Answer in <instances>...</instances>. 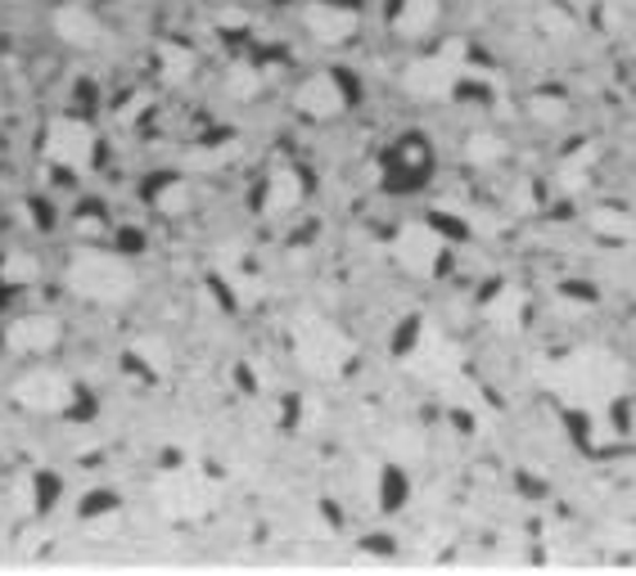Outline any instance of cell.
I'll use <instances>...</instances> for the list:
<instances>
[{
    "label": "cell",
    "mask_w": 636,
    "mask_h": 576,
    "mask_svg": "<svg viewBox=\"0 0 636 576\" xmlns=\"http://www.w3.org/2000/svg\"><path fill=\"white\" fill-rule=\"evenodd\" d=\"M303 27L316 46H348L361 27V14H357V5H344V0H308Z\"/></svg>",
    "instance_id": "cell-10"
},
{
    "label": "cell",
    "mask_w": 636,
    "mask_h": 576,
    "mask_svg": "<svg viewBox=\"0 0 636 576\" xmlns=\"http://www.w3.org/2000/svg\"><path fill=\"white\" fill-rule=\"evenodd\" d=\"M478 316L488 320L497 333H519L523 320H529V293H523L519 284H501V289H493L488 297H483Z\"/></svg>",
    "instance_id": "cell-14"
},
{
    "label": "cell",
    "mask_w": 636,
    "mask_h": 576,
    "mask_svg": "<svg viewBox=\"0 0 636 576\" xmlns=\"http://www.w3.org/2000/svg\"><path fill=\"white\" fill-rule=\"evenodd\" d=\"M542 383L565 401L569 410L578 414H591V410H614V401L623 397L627 388V365L610 352H595V348H582L565 361H551L542 369Z\"/></svg>",
    "instance_id": "cell-1"
},
{
    "label": "cell",
    "mask_w": 636,
    "mask_h": 576,
    "mask_svg": "<svg viewBox=\"0 0 636 576\" xmlns=\"http://www.w3.org/2000/svg\"><path fill=\"white\" fill-rule=\"evenodd\" d=\"M537 27H542V36H551V42H574V36H578V19L565 5H542L537 10Z\"/></svg>",
    "instance_id": "cell-24"
},
{
    "label": "cell",
    "mask_w": 636,
    "mask_h": 576,
    "mask_svg": "<svg viewBox=\"0 0 636 576\" xmlns=\"http://www.w3.org/2000/svg\"><path fill=\"white\" fill-rule=\"evenodd\" d=\"M5 352L10 356H27V361H42L50 356L59 342H63V325L46 311H36V316H19L14 325H5Z\"/></svg>",
    "instance_id": "cell-12"
},
{
    "label": "cell",
    "mask_w": 636,
    "mask_h": 576,
    "mask_svg": "<svg viewBox=\"0 0 636 576\" xmlns=\"http://www.w3.org/2000/svg\"><path fill=\"white\" fill-rule=\"evenodd\" d=\"M587 221H591V230H595L601 239H614V244L636 239V216H627L623 208H595Z\"/></svg>",
    "instance_id": "cell-20"
},
{
    "label": "cell",
    "mask_w": 636,
    "mask_h": 576,
    "mask_svg": "<svg viewBox=\"0 0 636 576\" xmlns=\"http://www.w3.org/2000/svg\"><path fill=\"white\" fill-rule=\"evenodd\" d=\"M0 86H5V77H0Z\"/></svg>",
    "instance_id": "cell-28"
},
{
    "label": "cell",
    "mask_w": 636,
    "mask_h": 576,
    "mask_svg": "<svg viewBox=\"0 0 636 576\" xmlns=\"http://www.w3.org/2000/svg\"><path fill=\"white\" fill-rule=\"evenodd\" d=\"M470 77V50L465 42H442L433 55H420L416 63H406L402 72V91L420 104H447L465 91Z\"/></svg>",
    "instance_id": "cell-4"
},
{
    "label": "cell",
    "mask_w": 636,
    "mask_h": 576,
    "mask_svg": "<svg viewBox=\"0 0 636 576\" xmlns=\"http://www.w3.org/2000/svg\"><path fill=\"white\" fill-rule=\"evenodd\" d=\"M36 280H42V261H36L32 252H5L0 257V284L5 289H32Z\"/></svg>",
    "instance_id": "cell-19"
},
{
    "label": "cell",
    "mask_w": 636,
    "mask_h": 576,
    "mask_svg": "<svg viewBox=\"0 0 636 576\" xmlns=\"http://www.w3.org/2000/svg\"><path fill=\"white\" fill-rule=\"evenodd\" d=\"M63 284L72 297H82L91 306H123L136 297L140 280H136V266L123 252H108V248H78L63 266Z\"/></svg>",
    "instance_id": "cell-2"
},
{
    "label": "cell",
    "mask_w": 636,
    "mask_h": 576,
    "mask_svg": "<svg viewBox=\"0 0 636 576\" xmlns=\"http://www.w3.org/2000/svg\"><path fill=\"white\" fill-rule=\"evenodd\" d=\"M293 108L312 122H334L348 108V86L339 82V72H312L293 86Z\"/></svg>",
    "instance_id": "cell-11"
},
{
    "label": "cell",
    "mask_w": 636,
    "mask_h": 576,
    "mask_svg": "<svg viewBox=\"0 0 636 576\" xmlns=\"http://www.w3.org/2000/svg\"><path fill=\"white\" fill-rule=\"evenodd\" d=\"M465 163L470 167H497V163H506V140L493 136V131H474L465 140Z\"/></svg>",
    "instance_id": "cell-22"
},
{
    "label": "cell",
    "mask_w": 636,
    "mask_h": 576,
    "mask_svg": "<svg viewBox=\"0 0 636 576\" xmlns=\"http://www.w3.org/2000/svg\"><path fill=\"white\" fill-rule=\"evenodd\" d=\"M591 163H595V149H591V144H587V149H578V153H569V158L555 167L559 189H569V195H574V189H582V185H587V176H591Z\"/></svg>",
    "instance_id": "cell-23"
},
{
    "label": "cell",
    "mask_w": 636,
    "mask_h": 576,
    "mask_svg": "<svg viewBox=\"0 0 636 576\" xmlns=\"http://www.w3.org/2000/svg\"><path fill=\"white\" fill-rule=\"evenodd\" d=\"M402 365L416 374V378L433 383V388H452V383H461L465 356H461V348L438 325H420L416 342H410V348L402 352Z\"/></svg>",
    "instance_id": "cell-7"
},
{
    "label": "cell",
    "mask_w": 636,
    "mask_h": 576,
    "mask_svg": "<svg viewBox=\"0 0 636 576\" xmlns=\"http://www.w3.org/2000/svg\"><path fill=\"white\" fill-rule=\"evenodd\" d=\"M42 158L68 176H91L100 163V136L86 118L59 113V118H50L42 131Z\"/></svg>",
    "instance_id": "cell-5"
},
{
    "label": "cell",
    "mask_w": 636,
    "mask_h": 576,
    "mask_svg": "<svg viewBox=\"0 0 636 576\" xmlns=\"http://www.w3.org/2000/svg\"><path fill=\"white\" fill-rule=\"evenodd\" d=\"M438 14H442L438 0H397V5H393V19H389V27H393V36H406V42H420V36H429V32H433Z\"/></svg>",
    "instance_id": "cell-16"
},
{
    "label": "cell",
    "mask_w": 636,
    "mask_h": 576,
    "mask_svg": "<svg viewBox=\"0 0 636 576\" xmlns=\"http://www.w3.org/2000/svg\"><path fill=\"white\" fill-rule=\"evenodd\" d=\"M533 118H537V122H565V118H569L565 95H537V99H533Z\"/></svg>",
    "instance_id": "cell-27"
},
{
    "label": "cell",
    "mask_w": 636,
    "mask_h": 576,
    "mask_svg": "<svg viewBox=\"0 0 636 576\" xmlns=\"http://www.w3.org/2000/svg\"><path fill=\"white\" fill-rule=\"evenodd\" d=\"M235 153H240V144H235V140L217 144V149H190V153H185V158H181V167H185V172H212V167H221V163H231Z\"/></svg>",
    "instance_id": "cell-25"
},
{
    "label": "cell",
    "mask_w": 636,
    "mask_h": 576,
    "mask_svg": "<svg viewBox=\"0 0 636 576\" xmlns=\"http://www.w3.org/2000/svg\"><path fill=\"white\" fill-rule=\"evenodd\" d=\"M154 68H159V77H163L167 86H185L199 72V50L185 46V42H159Z\"/></svg>",
    "instance_id": "cell-17"
},
{
    "label": "cell",
    "mask_w": 636,
    "mask_h": 576,
    "mask_svg": "<svg viewBox=\"0 0 636 576\" xmlns=\"http://www.w3.org/2000/svg\"><path fill=\"white\" fill-rule=\"evenodd\" d=\"M442 252H447V235L433 225V221H402L397 235L389 244V257L397 261V271H406L410 280H433L438 266H442Z\"/></svg>",
    "instance_id": "cell-9"
},
{
    "label": "cell",
    "mask_w": 636,
    "mask_h": 576,
    "mask_svg": "<svg viewBox=\"0 0 636 576\" xmlns=\"http://www.w3.org/2000/svg\"><path fill=\"white\" fill-rule=\"evenodd\" d=\"M10 397H14V405H23L32 414L55 419V414H68L78 405V383H72V374L59 365H36L10 383Z\"/></svg>",
    "instance_id": "cell-8"
},
{
    "label": "cell",
    "mask_w": 636,
    "mask_h": 576,
    "mask_svg": "<svg viewBox=\"0 0 636 576\" xmlns=\"http://www.w3.org/2000/svg\"><path fill=\"white\" fill-rule=\"evenodd\" d=\"M131 356L154 374V378H167L172 374V348H167V338L163 333H144L131 342Z\"/></svg>",
    "instance_id": "cell-18"
},
{
    "label": "cell",
    "mask_w": 636,
    "mask_h": 576,
    "mask_svg": "<svg viewBox=\"0 0 636 576\" xmlns=\"http://www.w3.org/2000/svg\"><path fill=\"white\" fill-rule=\"evenodd\" d=\"M289 352L312 378H344L357 361V342L348 329H339L325 316H298L289 325Z\"/></svg>",
    "instance_id": "cell-3"
},
{
    "label": "cell",
    "mask_w": 636,
    "mask_h": 576,
    "mask_svg": "<svg viewBox=\"0 0 636 576\" xmlns=\"http://www.w3.org/2000/svg\"><path fill=\"white\" fill-rule=\"evenodd\" d=\"M50 32L59 36V46H68V50H100L104 46V23L86 5H72V0L50 14Z\"/></svg>",
    "instance_id": "cell-13"
},
{
    "label": "cell",
    "mask_w": 636,
    "mask_h": 576,
    "mask_svg": "<svg viewBox=\"0 0 636 576\" xmlns=\"http://www.w3.org/2000/svg\"><path fill=\"white\" fill-rule=\"evenodd\" d=\"M227 91H231L235 99H253V95L262 91L257 68H253V63H231V72H227Z\"/></svg>",
    "instance_id": "cell-26"
},
{
    "label": "cell",
    "mask_w": 636,
    "mask_h": 576,
    "mask_svg": "<svg viewBox=\"0 0 636 576\" xmlns=\"http://www.w3.org/2000/svg\"><path fill=\"white\" fill-rule=\"evenodd\" d=\"M154 505L172 522H199L217 509V486L199 469H167L154 482Z\"/></svg>",
    "instance_id": "cell-6"
},
{
    "label": "cell",
    "mask_w": 636,
    "mask_h": 576,
    "mask_svg": "<svg viewBox=\"0 0 636 576\" xmlns=\"http://www.w3.org/2000/svg\"><path fill=\"white\" fill-rule=\"evenodd\" d=\"M190 180H185V176H172V180H163L159 189H154V195H149V203H154V212L159 216H181L185 208H190Z\"/></svg>",
    "instance_id": "cell-21"
},
{
    "label": "cell",
    "mask_w": 636,
    "mask_h": 576,
    "mask_svg": "<svg viewBox=\"0 0 636 576\" xmlns=\"http://www.w3.org/2000/svg\"><path fill=\"white\" fill-rule=\"evenodd\" d=\"M298 203H303V176H298L293 167H276L267 176V185H262V216H289Z\"/></svg>",
    "instance_id": "cell-15"
}]
</instances>
